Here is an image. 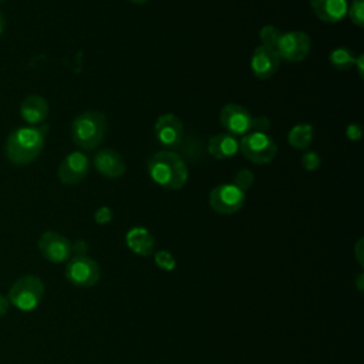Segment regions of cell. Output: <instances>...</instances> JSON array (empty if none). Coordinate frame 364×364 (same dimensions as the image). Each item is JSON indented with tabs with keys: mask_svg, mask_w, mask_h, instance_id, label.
I'll return each instance as SVG.
<instances>
[{
	"mask_svg": "<svg viewBox=\"0 0 364 364\" xmlns=\"http://www.w3.org/2000/svg\"><path fill=\"white\" fill-rule=\"evenodd\" d=\"M363 239H358L357 240V243H355V246H354V256H355V260L358 262V264L360 266H363L364 264V257H363Z\"/></svg>",
	"mask_w": 364,
	"mask_h": 364,
	"instance_id": "obj_30",
	"label": "cell"
},
{
	"mask_svg": "<svg viewBox=\"0 0 364 364\" xmlns=\"http://www.w3.org/2000/svg\"><path fill=\"white\" fill-rule=\"evenodd\" d=\"M92 165L102 176L108 179L121 178L127 169L125 161L121 154L109 148L100 149L92 158Z\"/></svg>",
	"mask_w": 364,
	"mask_h": 364,
	"instance_id": "obj_14",
	"label": "cell"
},
{
	"mask_svg": "<svg viewBox=\"0 0 364 364\" xmlns=\"http://www.w3.org/2000/svg\"><path fill=\"white\" fill-rule=\"evenodd\" d=\"M269 128H270V121H269L267 117L259 115V117H256V118L252 119V129H253V131L267 134Z\"/></svg>",
	"mask_w": 364,
	"mask_h": 364,
	"instance_id": "obj_27",
	"label": "cell"
},
{
	"mask_svg": "<svg viewBox=\"0 0 364 364\" xmlns=\"http://www.w3.org/2000/svg\"><path fill=\"white\" fill-rule=\"evenodd\" d=\"M282 33L276 26L273 24H267V26H263L259 31V37H260V41H262V46L264 47H269L272 50L276 51L277 48V43L282 37Z\"/></svg>",
	"mask_w": 364,
	"mask_h": 364,
	"instance_id": "obj_21",
	"label": "cell"
},
{
	"mask_svg": "<svg viewBox=\"0 0 364 364\" xmlns=\"http://www.w3.org/2000/svg\"><path fill=\"white\" fill-rule=\"evenodd\" d=\"M9 304H10L9 299H7L6 296L0 294V317H3V316L7 313V310H9Z\"/></svg>",
	"mask_w": 364,
	"mask_h": 364,
	"instance_id": "obj_31",
	"label": "cell"
},
{
	"mask_svg": "<svg viewBox=\"0 0 364 364\" xmlns=\"http://www.w3.org/2000/svg\"><path fill=\"white\" fill-rule=\"evenodd\" d=\"M112 218H114V212L108 206H100L94 213V220L98 225H107L112 220Z\"/></svg>",
	"mask_w": 364,
	"mask_h": 364,
	"instance_id": "obj_26",
	"label": "cell"
},
{
	"mask_svg": "<svg viewBox=\"0 0 364 364\" xmlns=\"http://www.w3.org/2000/svg\"><path fill=\"white\" fill-rule=\"evenodd\" d=\"M246 193L233 183H222L215 186L209 193L210 208L220 215H233L242 209Z\"/></svg>",
	"mask_w": 364,
	"mask_h": 364,
	"instance_id": "obj_7",
	"label": "cell"
},
{
	"mask_svg": "<svg viewBox=\"0 0 364 364\" xmlns=\"http://www.w3.org/2000/svg\"><path fill=\"white\" fill-rule=\"evenodd\" d=\"M240 154L256 165H264L274 159L277 154V145L274 139L263 132H247L239 141Z\"/></svg>",
	"mask_w": 364,
	"mask_h": 364,
	"instance_id": "obj_5",
	"label": "cell"
},
{
	"mask_svg": "<svg viewBox=\"0 0 364 364\" xmlns=\"http://www.w3.org/2000/svg\"><path fill=\"white\" fill-rule=\"evenodd\" d=\"M347 14L353 24L363 28L364 27V0H351L347 7Z\"/></svg>",
	"mask_w": 364,
	"mask_h": 364,
	"instance_id": "obj_22",
	"label": "cell"
},
{
	"mask_svg": "<svg viewBox=\"0 0 364 364\" xmlns=\"http://www.w3.org/2000/svg\"><path fill=\"white\" fill-rule=\"evenodd\" d=\"M252 114L242 105L229 102L222 107L219 112V122L228 134L237 136L246 135L252 129Z\"/></svg>",
	"mask_w": 364,
	"mask_h": 364,
	"instance_id": "obj_9",
	"label": "cell"
},
{
	"mask_svg": "<svg viewBox=\"0 0 364 364\" xmlns=\"http://www.w3.org/2000/svg\"><path fill=\"white\" fill-rule=\"evenodd\" d=\"M280 65V57L277 51L259 46L255 48L250 57V70L255 77L260 80H267L276 74Z\"/></svg>",
	"mask_w": 364,
	"mask_h": 364,
	"instance_id": "obj_13",
	"label": "cell"
},
{
	"mask_svg": "<svg viewBox=\"0 0 364 364\" xmlns=\"http://www.w3.org/2000/svg\"><path fill=\"white\" fill-rule=\"evenodd\" d=\"M71 139L81 151L95 149L107 134V117L100 111H85L74 118L70 128Z\"/></svg>",
	"mask_w": 364,
	"mask_h": 364,
	"instance_id": "obj_3",
	"label": "cell"
},
{
	"mask_svg": "<svg viewBox=\"0 0 364 364\" xmlns=\"http://www.w3.org/2000/svg\"><path fill=\"white\" fill-rule=\"evenodd\" d=\"M100 276V264L88 256H74L65 266V279L77 287H92Z\"/></svg>",
	"mask_w": 364,
	"mask_h": 364,
	"instance_id": "obj_6",
	"label": "cell"
},
{
	"mask_svg": "<svg viewBox=\"0 0 364 364\" xmlns=\"http://www.w3.org/2000/svg\"><path fill=\"white\" fill-rule=\"evenodd\" d=\"M38 250L44 259L51 263H64L70 260L71 242L58 232L47 230L38 239Z\"/></svg>",
	"mask_w": 364,
	"mask_h": 364,
	"instance_id": "obj_10",
	"label": "cell"
},
{
	"mask_svg": "<svg viewBox=\"0 0 364 364\" xmlns=\"http://www.w3.org/2000/svg\"><path fill=\"white\" fill-rule=\"evenodd\" d=\"M155 136L159 144L166 148H176L183 138V124L175 114H162L156 118Z\"/></svg>",
	"mask_w": 364,
	"mask_h": 364,
	"instance_id": "obj_12",
	"label": "cell"
},
{
	"mask_svg": "<svg viewBox=\"0 0 364 364\" xmlns=\"http://www.w3.org/2000/svg\"><path fill=\"white\" fill-rule=\"evenodd\" d=\"M311 41L304 31H286L282 33V37L277 43V54L280 60L289 63H300L310 53Z\"/></svg>",
	"mask_w": 364,
	"mask_h": 364,
	"instance_id": "obj_8",
	"label": "cell"
},
{
	"mask_svg": "<svg viewBox=\"0 0 364 364\" xmlns=\"http://www.w3.org/2000/svg\"><path fill=\"white\" fill-rule=\"evenodd\" d=\"M303 168L306 171H316L320 164H321V158L317 152L314 151H306L303 155H301V159H300Z\"/></svg>",
	"mask_w": 364,
	"mask_h": 364,
	"instance_id": "obj_25",
	"label": "cell"
},
{
	"mask_svg": "<svg viewBox=\"0 0 364 364\" xmlns=\"http://www.w3.org/2000/svg\"><path fill=\"white\" fill-rule=\"evenodd\" d=\"M363 64H364V54H358V55L355 57L354 67H357V73H358L360 78H363Z\"/></svg>",
	"mask_w": 364,
	"mask_h": 364,
	"instance_id": "obj_32",
	"label": "cell"
},
{
	"mask_svg": "<svg viewBox=\"0 0 364 364\" xmlns=\"http://www.w3.org/2000/svg\"><path fill=\"white\" fill-rule=\"evenodd\" d=\"M47 125H27L13 129L4 142V156L16 166H26L36 161L46 142Z\"/></svg>",
	"mask_w": 364,
	"mask_h": 364,
	"instance_id": "obj_1",
	"label": "cell"
},
{
	"mask_svg": "<svg viewBox=\"0 0 364 364\" xmlns=\"http://www.w3.org/2000/svg\"><path fill=\"white\" fill-rule=\"evenodd\" d=\"M88 250V243L82 239L80 240H75L74 243H71V252L75 255V256H85Z\"/></svg>",
	"mask_w": 364,
	"mask_h": 364,
	"instance_id": "obj_29",
	"label": "cell"
},
{
	"mask_svg": "<svg viewBox=\"0 0 364 364\" xmlns=\"http://www.w3.org/2000/svg\"><path fill=\"white\" fill-rule=\"evenodd\" d=\"M357 287L358 290H363V273L358 274V279H357Z\"/></svg>",
	"mask_w": 364,
	"mask_h": 364,
	"instance_id": "obj_34",
	"label": "cell"
},
{
	"mask_svg": "<svg viewBox=\"0 0 364 364\" xmlns=\"http://www.w3.org/2000/svg\"><path fill=\"white\" fill-rule=\"evenodd\" d=\"M0 1H3V0H0Z\"/></svg>",
	"mask_w": 364,
	"mask_h": 364,
	"instance_id": "obj_36",
	"label": "cell"
},
{
	"mask_svg": "<svg viewBox=\"0 0 364 364\" xmlns=\"http://www.w3.org/2000/svg\"><path fill=\"white\" fill-rule=\"evenodd\" d=\"M208 152L216 159L232 158L239 152V141L228 132L216 134L208 141Z\"/></svg>",
	"mask_w": 364,
	"mask_h": 364,
	"instance_id": "obj_18",
	"label": "cell"
},
{
	"mask_svg": "<svg viewBox=\"0 0 364 364\" xmlns=\"http://www.w3.org/2000/svg\"><path fill=\"white\" fill-rule=\"evenodd\" d=\"M355 57L357 55L350 48L337 47V48L331 50V53L328 54V61L334 68H337L340 71H347L351 67H354Z\"/></svg>",
	"mask_w": 364,
	"mask_h": 364,
	"instance_id": "obj_20",
	"label": "cell"
},
{
	"mask_svg": "<svg viewBox=\"0 0 364 364\" xmlns=\"http://www.w3.org/2000/svg\"><path fill=\"white\" fill-rule=\"evenodd\" d=\"M253 182H255V176H253V172L250 169H240L235 173L233 185H236L243 192L250 189L253 186Z\"/></svg>",
	"mask_w": 364,
	"mask_h": 364,
	"instance_id": "obj_23",
	"label": "cell"
},
{
	"mask_svg": "<svg viewBox=\"0 0 364 364\" xmlns=\"http://www.w3.org/2000/svg\"><path fill=\"white\" fill-rule=\"evenodd\" d=\"M131 3H134V4H136V6H141V4H144V3H146L148 0H129Z\"/></svg>",
	"mask_w": 364,
	"mask_h": 364,
	"instance_id": "obj_35",
	"label": "cell"
},
{
	"mask_svg": "<svg viewBox=\"0 0 364 364\" xmlns=\"http://www.w3.org/2000/svg\"><path fill=\"white\" fill-rule=\"evenodd\" d=\"M346 135L350 141H360L361 139V135H363V131H361V127L358 124H348L347 128H346Z\"/></svg>",
	"mask_w": 364,
	"mask_h": 364,
	"instance_id": "obj_28",
	"label": "cell"
},
{
	"mask_svg": "<svg viewBox=\"0 0 364 364\" xmlns=\"http://www.w3.org/2000/svg\"><path fill=\"white\" fill-rule=\"evenodd\" d=\"M125 243L128 249L138 256H149L155 247V239L152 233L142 226L131 228L125 235Z\"/></svg>",
	"mask_w": 364,
	"mask_h": 364,
	"instance_id": "obj_17",
	"label": "cell"
},
{
	"mask_svg": "<svg viewBox=\"0 0 364 364\" xmlns=\"http://www.w3.org/2000/svg\"><path fill=\"white\" fill-rule=\"evenodd\" d=\"M44 296V283L34 274L18 277L9 290V301L21 311H33Z\"/></svg>",
	"mask_w": 364,
	"mask_h": 364,
	"instance_id": "obj_4",
	"label": "cell"
},
{
	"mask_svg": "<svg viewBox=\"0 0 364 364\" xmlns=\"http://www.w3.org/2000/svg\"><path fill=\"white\" fill-rule=\"evenodd\" d=\"M151 179L161 188L178 191L188 181V168L182 156L172 151L155 152L146 162Z\"/></svg>",
	"mask_w": 364,
	"mask_h": 364,
	"instance_id": "obj_2",
	"label": "cell"
},
{
	"mask_svg": "<svg viewBox=\"0 0 364 364\" xmlns=\"http://www.w3.org/2000/svg\"><path fill=\"white\" fill-rule=\"evenodd\" d=\"M20 117L31 127L41 125L48 117L47 101L37 94L27 95L20 104Z\"/></svg>",
	"mask_w": 364,
	"mask_h": 364,
	"instance_id": "obj_15",
	"label": "cell"
},
{
	"mask_svg": "<svg viewBox=\"0 0 364 364\" xmlns=\"http://www.w3.org/2000/svg\"><path fill=\"white\" fill-rule=\"evenodd\" d=\"M155 264L166 272H171L175 269V257L168 250H158L155 253Z\"/></svg>",
	"mask_w": 364,
	"mask_h": 364,
	"instance_id": "obj_24",
	"label": "cell"
},
{
	"mask_svg": "<svg viewBox=\"0 0 364 364\" xmlns=\"http://www.w3.org/2000/svg\"><path fill=\"white\" fill-rule=\"evenodd\" d=\"M314 16L324 23H338L347 14V0H310Z\"/></svg>",
	"mask_w": 364,
	"mask_h": 364,
	"instance_id": "obj_16",
	"label": "cell"
},
{
	"mask_svg": "<svg viewBox=\"0 0 364 364\" xmlns=\"http://www.w3.org/2000/svg\"><path fill=\"white\" fill-rule=\"evenodd\" d=\"M90 172V159L85 154L74 151L68 154L58 165L57 176L64 185H77L85 179Z\"/></svg>",
	"mask_w": 364,
	"mask_h": 364,
	"instance_id": "obj_11",
	"label": "cell"
},
{
	"mask_svg": "<svg viewBox=\"0 0 364 364\" xmlns=\"http://www.w3.org/2000/svg\"><path fill=\"white\" fill-rule=\"evenodd\" d=\"M314 138V128L310 124H296L287 134V142L296 149H307Z\"/></svg>",
	"mask_w": 364,
	"mask_h": 364,
	"instance_id": "obj_19",
	"label": "cell"
},
{
	"mask_svg": "<svg viewBox=\"0 0 364 364\" xmlns=\"http://www.w3.org/2000/svg\"><path fill=\"white\" fill-rule=\"evenodd\" d=\"M4 28H6V18H4V14L0 11V36L4 33Z\"/></svg>",
	"mask_w": 364,
	"mask_h": 364,
	"instance_id": "obj_33",
	"label": "cell"
}]
</instances>
